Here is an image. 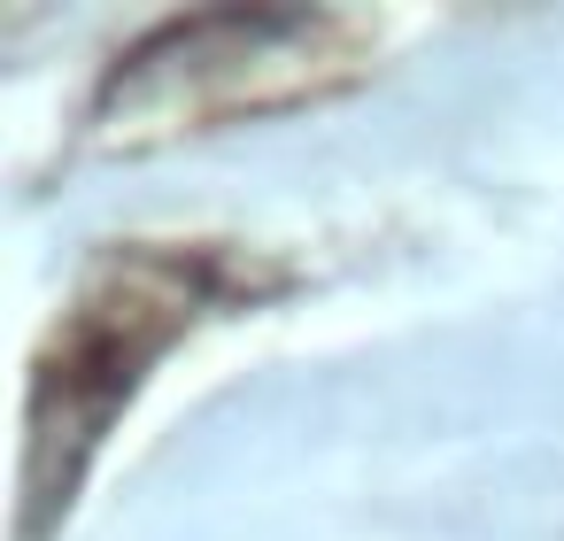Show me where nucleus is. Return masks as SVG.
Here are the masks:
<instances>
[{
    "instance_id": "nucleus-1",
    "label": "nucleus",
    "mask_w": 564,
    "mask_h": 541,
    "mask_svg": "<svg viewBox=\"0 0 564 541\" xmlns=\"http://www.w3.org/2000/svg\"><path fill=\"white\" fill-rule=\"evenodd\" d=\"M348 71H356V47H348V24L333 17H202V24L148 40L117 71L101 132L124 148H148L171 132L310 101L317 86Z\"/></svg>"
}]
</instances>
